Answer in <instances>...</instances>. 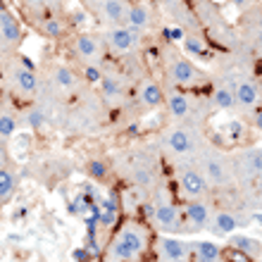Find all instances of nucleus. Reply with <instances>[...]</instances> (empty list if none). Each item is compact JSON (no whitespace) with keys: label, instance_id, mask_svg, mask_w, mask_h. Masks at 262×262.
<instances>
[{"label":"nucleus","instance_id":"obj_1","mask_svg":"<svg viewBox=\"0 0 262 262\" xmlns=\"http://www.w3.org/2000/svg\"><path fill=\"white\" fill-rule=\"evenodd\" d=\"M150 238L143 224L136 222H126L124 227L117 231V236L112 238L110 248H107V257L110 262H136L138 257H143L148 253Z\"/></svg>","mask_w":262,"mask_h":262},{"label":"nucleus","instance_id":"obj_2","mask_svg":"<svg viewBox=\"0 0 262 262\" xmlns=\"http://www.w3.org/2000/svg\"><path fill=\"white\" fill-rule=\"evenodd\" d=\"M203 172H205L210 186H220V188H229L236 181L234 174V165L231 160L220 155V152H212L203 160Z\"/></svg>","mask_w":262,"mask_h":262},{"label":"nucleus","instance_id":"obj_3","mask_svg":"<svg viewBox=\"0 0 262 262\" xmlns=\"http://www.w3.org/2000/svg\"><path fill=\"white\" fill-rule=\"evenodd\" d=\"M165 145L169 148V152L179 155V158H186V155H193L200 148V138L193 129L188 126H172L165 136Z\"/></svg>","mask_w":262,"mask_h":262},{"label":"nucleus","instance_id":"obj_4","mask_svg":"<svg viewBox=\"0 0 262 262\" xmlns=\"http://www.w3.org/2000/svg\"><path fill=\"white\" fill-rule=\"evenodd\" d=\"M234 165V174H236V181L241 184H253L257 179V174L262 169V148H248V150H241L238 158L231 160Z\"/></svg>","mask_w":262,"mask_h":262},{"label":"nucleus","instance_id":"obj_5","mask_svg":"<svg viewBox=\"0 0 262 262\" xmlns=\"http://www.w3.org/2000/svg\"><path fill=\"white\" fill-rule=\"evenodd\" d=\"M179 188L188 200H203L210 191V181L195 167H179Z\"/></svg>","mask_w":262,"mask_h":262},{"label":"nucleus","instance_id":"obj_6","mask_svg":"<svg viewBox=\"0 0 262 262\" xmlns=\"http://www.w3.org/2000/svg\"><path fill=\"white\" fill-rule=\"evenodd\" d=\"M167 74H169V79H172V83H177V86H181V89H186V86H195L198 81H203V72H198V67H195L191 60H186V57H172L169 60V64H167Z\"/></svg>","mask_w":262,"mask_h":262},{"label":"nucleus","instance_id":"obj_7","mask_svg":"<svg viewBox=\"0 0 262 262\" xmlns=\"http://www.w3.org/2000/svg\"><path fill=\"white\" fill-rule=\"evenodd\" d=\"M152 224L162 231H179L181 229V214L179 207L174 205L172 200H158L152 205Z\"/></svg>","mask_w":262,"mask_h":262},{"label":"nucleus","instance_id":"obj_8","mask_svg":"<svg viewBox=\"0 0 262 262\" xmlns=\"http://www.w3.org/2000/svg\"><path fill=\"white\" fill-rule=\"evenodd\" d=\"M191 243H184L172 236H162L158 238V255L165 262H186L191 255Z\"/></svg>","mask_w":262,"mask_h":262},{"label":"nucleus","instance_id":"obj_9","mask_svg":"<svg viewBox=\"0 0 262 262\" xmlns=\"http://www.w3.org/2000/svg\"><path fill=\"white\" fill-rule=\"evenodd\" d=\"M105 38H107V46H110L115 53H129L138 41V31L129 29L126 24L122 27H110L105 31Z\"/></svg>","mask_w":262,"mask_h":262},{"label":"nucleus","instance_id":"obj_10","mask_svg":"<svg viewBox=\"0 0 262 262\" xmlns=\"http://www.w3.org/2000/svg\"><path fill=\"white\" fill-rule=\"evenodd\" d=\"M0 41H3V48H7V46L12 48V46H17L21 41L19 21L5 5L0 7Z\"/></svg>","mask_w":262,"mask_h":262},{"label":"nucleus","instance_id":"obj_11","mask_svg":"<svg viewBox=\"0 0 262 262\" xmlns=\"http://www.w3.org/2000/svg\"><path fill=\"white\" fill-rule=\"evenodd\" d=\"M129 7L131 5L126 0H103L100 3V19L112 24V27H122V24H126Z\"/></svg>","mask_w":262,"mask_h":262},{"label":"nucleus","instance_id":"obj_12","mask_svg":"<svg viewBox=\"0 0 262 262\" xmlns=\"http://www.w3.org/2000/svg\"><path fill=\"white\" fill-rule=\"evenodd\" d=\"M234 93H236V103L241 105V107H255L257 103L262 100V91L255 81H250V79H238L234 86Z\"/></svg>","mask_w":262,"mask_h":262},{"label":"nucleus","instance_id":"obj_13","mask_svg":"<svg viewBox=\"0 0 262 262\" xmlns=\"http://www.w3.org/2000/svg\"><path fill=\"white\" fill-rule=\"evenodd\" d=\"M184 217L191 224V229H205L207 222H210V205L205 200H186Z\"/></svg>","mask_w":262,"mask_h":262},{"label":"nucleus","instance_id":"obj_14","mask_svg":"<svg viewBox=\"0 0 262 262\" xmlns=\"http://www.w3.org/2000/svg\"><path fill=\"white\" fill-rule=\"evenodd\" d=\"M100 50H103V46H100V41H98L93 34H79L74 38V53L81 57V60H86V62L98 60V57H100Z\"/></svg>","mask_w":262,"mask_h":262},{"label":"nucleus","instance_id":"obj_15","mask_svg":"<svg viewBox=\"0 0 262 262\" xmlns=\"http://www.w3.org/2000/svg\"><path fill=\"white\" fill-rule=\"evenodd\" d=\"M165 103H167V112L174 119H186L191 115V98L184 91H169Z\"/></svg>","mask_w":262,"mask_h":262},{"label":"nucleus","instance_id":"obj_16","mask_svg":"<svg viewBox=\"0 0 262 262\" xmlns=\"http://www.w3.org/2000/svg\"><path fill=\"white\" fill-rule=\"evenodd\" d=\"M136 96H138V103L143 105V107H160L162 100H167L162 86L155 83V81H143L141 86H138Z\"/></svg>","mask_w":262,"mask_h":262},{"label":"nucleus","instance_id":"obj_17","mask_svg":"<svg viewBox=\"0 0 262 262\" xmlns=\"http://www.w3.org/2000/svg\"><path fill=\"white\" fill-rule=\"evenodd\" d=\"M14 89L19 91L21 96H34L36 89H38V79H36V72L34 69H27V67H17L14 69Z\"/></svg>","mask_w":262,"mask_h":262},{"label":"nucleus","instance_id":"obj_18","mask_svg":"<svg viewBox=\"0 0 262 262\" xmlns=\"http://www.w3.org/2000/svg\"><path fill=\"white\" fill-rule=\"evenodd\" d=\"M126 27L134 29V31H145L150 27V10L143 5V3H134L129 7V17H126Z\"/></svg>","mask_w":262,"mask_h":262},{"label":"nucleus","instance_id":"obj_19","mask_svg":"<svg viewBox=\"0 0 262 262\" xmlns=\"http://www.w3.org/2000/svg\"><path fill=\"white\" fill-rule=\"evenodd\" d=\"M191 248H193L195 262H222V257H224V250L220 246H214L212 241L191 243Z\"/></svg>","mask_w":262,"mask_h":262},{"label":"nucleus","instance_id":"obj_20","mask_svg":"<svg viewBox=\"0 0 262 262\" xmlns=\"http://www.w3.org/2000/svg\"><path fill=\"white\" fill-rule=\"evenodd\" d=\"M236 229H238V217H236L234 212L220 210V212L212 217V231L217 236H229V234H234Z\"/></svg>","mask_w":262,"mask_h":262},{"label":"nucleus","instance_id":"obj_21","mask_svg":"<svg viewBox=\"0 0 262 262\" xmlns=\"http://www.w3.org/2000/svg\"><path fill=\"white\" fill-rule=\"evenodd\" d=\"M229 248H236V250H241V253H246V255H250L253 260L255 257L262 255V243L257 241V238H250V236H231L229 238Z\"/></svg>","mask_w":262,"mask_h":262},{"label":"nucleus","instance_id":"obj_22","mask_svg":"<svg viewBox=\"0 0 262 262\" xmlns=\"http://www.w3.org/2000/svg\"><path fill=\"white\" fill-rule=\"evenodd\" d=\"M14 188H17V177H14L12 169L3 167V169H0V203H3V205H7V203L12 200Z\"/></svg>","mask_w":262,"mask_h":262},{"label":"nucleus","instance_id":"obj_23","mask_svg":"<svg viewBox=\"0 0 262 262\" xmlns=\"http://www.w3.org/2000/svg\"><path fill=\"white\" fill-rule=\"evenodd\" d=\"M100 91H103V98L107 100H115L124 93V86H122V79L117 74H110V72H105L103 81H100Z\"/></svg>","mask_w":262,"mask_h":262},{"label":"nucleus","instance_id":"obj_24","mask_svg":"<svg viewBox=\"0 0 262 262\" xmlns=\"http://www.w3.org/2000/svg\"><path fill=\"white\" fill-rule=\"evenodd\" d=\"M67 27H64V21L55 14H48V17H43L41 21V34L48 36V38H62Z\"/></svg>","mask_w":262,"mask_h":262},{"label":"nucleus","instance_id":"obj_25","mask_svg":"<svg viewBox=\"0 0 262 262\" xmlns=\"http://www.w3.org/2000/svg\"><path fill=\"white\" fill-rule=\"evenodd\" d=\"M212 100H214V105L220 107V110H234L236 105V93H234V89H229V86H217L214 89V93H212Z\"/></svg>","mask_w":262,"mask_h":262},{"label":"nucleus","instance_id":"obj_26","mask_svg":"<svg viewBox=\"0 0 262 262\" xmlns=\"http://www.w3.org/2000/svg\"><path fill=\"white\" fill-rule=\"evenodd\" d=\"M184 50H186L188 55H195V57H207L210 55L205 38H203L200 34H186V38H184Z\"/></svg>","mask_w":262,"mask_h":262},{"label":"nucleus","instance_id":"obj_27","mask_svg":"<svg viewBox=\"0 0 262 262\" xmlns=\"http://www.w3.org/2000/svg\"><path fill=\"white\" fill-rule=\"evenodd\" d=\"M14 134H17V117H14L12 110L3 107V112H0V138H3V143H7Z\"/></svg>","mask_w":262,"mask_h":262},{"label":"nucleus","instance_id":"obj_28","mask_svg":"<svg viewBox=\"0 0 262 262\" xmlns=\"http://www.w3.org/2000/svg\"><path fill=\"white\" fill-rule=\"evenodd\" d=\"M53 81H55L62 91H72V89L76 86V74H74V72H72L69 67L60 64V67L53 69Z\"/></svg>","mask_w":262,"mask_h":262},{"label":"nucleus","instance_id":"obj_29","mask_svg":"<svg viewBox=\"0 0 262 262\" xmlns=\"http://www.w3.org/2000/svg\"><path fill=\"white\" fill-rule=\"evenodd\" d=\"M81 74H83V79H86L89 83H100L103 81V76H105V69L100 67L98 62H83Z\"/></svg>","mask_w":262,"mask_h":262},{"label":"nucleus","instance_id":"obj_30","mask_svg":"<svg viewBox=\"0 0 262 262\" xmlns=\"http://www.w3.org/2000/svg\"><path fill=\"white\" fill-rule=\"evenodd\" d=\"M248 200H250V207H257V210H262V169L260 174H257V179L250 184L248 188Z\"/></svg>","mask_w":262,"mask_h":262},{"label":"nucleus","instance_id":"obj_31","mask_svg":"<svg viewBox=\"0 0 262 262\" xmlns=\"http://www.w3.org/2000/svg\"><path fill=\"white\" fill-rule=\"evenodd\" d=\"M86 174H89L91 179L103 181L107 177V165H105L103 160H91L89 165H86Z\"/></svg>","mask_w":262,"mask_h":262},{"label":"nucleus","instance_id":"obj_32","mask_svg":"<svg viewBox=\"0 0 262 262\" xmlns=\"http://www.w3.org/2000/svg\"><path fill=\"white\" fill-rule=\"evenodd\" d=\"M27 124H29V129L38 131L43 124H46V112L38 110V107H31V110L27 112Z\"/></svg>","mask_w":262,"mask_h":262},{"label":"nucleus","instance_id":"obj_33","mask_svg":"<svg viewBox=\"0 0 262 262\" xmlns=\"http://www.w3.org/2000/svg\"><path fill=\"white\" fill-rule=\"evenodd\" d=\"M134 181H136L138 186H143V188L152 186V174H150V169H148V167H138L136 172H134Z\"/></svg>","mask_w":262,"mask_h":262},{"label":"nucleus","instance_id":"obj_34","mask_svg":"<svg viewBox=\"0 0 262 262\" xmlns=\"http://www.w3.org/2000/svg\"><path fill=\"white\" fill-rule=\"evenodd\" d=\"M165 38L167 41H174V43H184V38H186V31L181 27H165Z\"/></svg>","mask_w":262,"mask_h":262},{"label":"nucleus","instance_id":"obj_35","mask_svg":"<svg viewBox=\"0 0 262 262\" xmlns=\"http://www.w3.org/2000/svg\"><path fill=\"white\" fill-rule=\"evenodd\" d=\"M83 246L91 250V255H93V257H100V255H103V248H100L98 234H86V243H83Z\"/></svg>","mask_w":262,"mask_h":262},{"label":"nucleus","instance_id":"obj_36","mask_svg":"<svg viewBox=\"0 0 262 262\" xmlns=\"http://www.w3.org/2000/svg\"><path fill=\"white\" fill-rule=\"evenodd\" d=\"M117 220H119V212H105L103 210V214H100V227L112 229L115 224H117Z\"/></svg>","mask_w":262,"mask_h":262},{"label":"nucleus","instance_id":"obj_37","mask_svg":"<svg viewBox=\"0 0 262 262\" xmlns=\"http://www.w3.org/2000/svg\"><path fill=\"white\" fill-rule=\"evenodd\" d=\"M72 257H74V262H91V250L86 248V246H79V248L72 250Z\"/></svg>","mask_w":262,"mask_h":262},{"label":"nucleus","instance_id":"obj_38","mask_svg":"<svg viewBox=\"0 0 262 262\" xmlns=\"http://www.w3.org/2000/svg\"><path fill=\"white\" fill-rule=\"evenodd\" d=\"M229 255H231L229 262H253V257L246 255V253H241V250H236V248H229Z\"/></svg>","mask_w":262,"mask_h":262},{"label":"nucleus","instance_id":"obj_39","mask_svg":"<svg viewBox=\"0 0 262 262\" xmlns=\"http://www.w3.org/2000/svg\"><path fill=\"white\" fill-rule=\"evenodd\" d=\"M227 129H229V136L234 138V141H236V138H241V134H243V124H241V122H231Z\"/></svg>","mask_w":262,"mask_h":262},{"label":"nucleus","instance_id":"obj_40","mask_svg":"<svg viewBox=\"0 0 262 262\" xmlns=\"http://www.w3.org/2000/svg\"><path fill=\"white\" fill-rule=\"evenodd\" d=\"M253 124L257 126V131H262V107H255V110H253Z\"/></svg>","mask_w":262,"mask_h":262},{"label":"nucleus","instance_id":"obj_41","mask_svg":"<svg viewBox=\"0 0 262 262\" xmlns=\"http://www.w3.org/2000/svg\"><path fill=\"white\" fill-rule=\"evenodd\" d=\"M83 19H86V14H83L81 10H74V12H72V24H83Z\"/></svg>","mask_w":262,"mask_h":262},{"label":"nucleus","instance_id":"obj_42","mask_svg":"<svg viewBox=\"0 0 262 262\" xmlns=\"http://www.w3.org/2000/svg\"><path fill=\"white\" fill-rule=\"evenodd\" d=\"M27 7H41V5H46V0H21Z\"/></svg>","mask_w":262,"mask_h":262},{"label":"nucleus","instance_id":"obj_43","mask_svg":"<svg viewBox=\"0 0 262 262\" xmlns=\"http://www.w3.org/2000/svg\"><path fill=\"white\" fill-rule=\"evenodd\" d=\"M255 41H257V46L262 48V24H257V29H255Z\"/></svg>","mask_w":262,"mask_h":262},{"label":"nucleus","instance_id":"obj_44","mask_svg":"<svg viewBox=\"0 0 262 262\" xmlns=\"http://www.w3.org/2000/svg\"><path fill=\"white\" fill-rule=\"evenodd\" d=\"M231 3H234V5H236V7H238V10H243V7L248 5L250 0H231Z\"/></svg>","mask_w":262,"mask_h":262},{"label":"nucleus","instance_id":"obj_45","mask_svg":"<svg viewBox=\"0 0 262 262\" xmlns=\"http://www.w3.org/2000/svg\"><path fill=\"white\" fill-rule=\"evenodd\" d=\"M46 5H53V7H55V5H60V0H46Z\"/></svg>","mask_w":262,"mask_h":262},{"label":"nucleus","instance_id":"obj_46","mask_svg":"<svg viewBox=\"0 0 262 262\" xmlns=\"http://www.w3.org/2000/svg\"><path fill=\"white\" fill-rule=\"evenodd\" d=\"M255 222H257V224H262V212H260V214L255 212Z\"/></svg>","mask_w":262,"mask_h":262}]
</instances>
